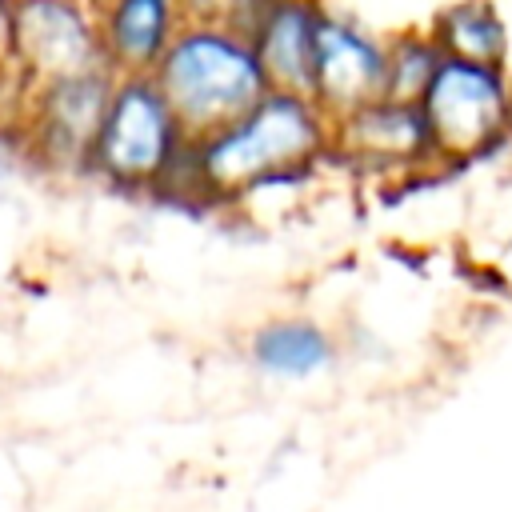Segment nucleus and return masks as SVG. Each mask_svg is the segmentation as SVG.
Listing matches in <instances>:
<instances>
[{
  "instance_id": "1",
  "label": "nucleus",
  "mask_w": 512,
  "mask_h": 512,
  "mask_svg": "<svg viewBox=\"0 0 512 512\" xmlns=\"http://www.w3.org/2000/svg\"><path fill=\"white\" fill-rule=\"evenodd\" d=\"M332 152V116L300 92L268 88L248 112L192 140V200L236 204L308 176Z\"/></svg>"
},
{
  "instance_id": "2",
  "label": "nucleus",
  "mask_w": 512,
  "mask_h": 512,
  "mask_svg": "<svg viewBox=\"0 0 512 512\" xmlns=\"http://www.w3.org/2000/svg\"><path fill=\"white\" fill-rule=\"evenodd\" d=\"M192 140L196 136L184 128L152 76H116L92 144L88 176L120 192L188 196Z\"/></svg>"
},
{
  "instance_id": "3",
  "label": "nucleus",
  "mask_w": 512,
  "mask_h": 512,
  "mask_svg": "<svg viewBox=\"0 0 512 512\" xmlns=\"http://www.w3.org/2000/svg\"><path fill=\"white\" fill-rule=\"evenodd\" d=\"M148 76L160 84V92L192 136L236 120L268 92L264 68L244 28L196 16L180 24V32Z\"/></svg>"
},
{
  "instance_id": "4",
  "label": "nucleus",
  "mask_w": 512,
  "mask_h": 512,
  "mask_svg": "<svg viewBox=\"0 0 512 512\" xmlns=\"http://www.w3.org/2000/svg\"><path fill=\"white\" fill-rule=\"evenodd\" d=\"M436 160H472L512 124V84L496 64L444 56L420 96Z\"/></svg>"
},
{
  "instance_id": "5",
  "label": "nucleus",
  "mask_w": 512,
  "mask_h": 512,
  "mask_svg": "<svg viewBox=\"0 0 512 512\" xmlns=\"http://www.w3.org/2000/svg\"><path fill=\"white\" fill-rule=\"evenodd\" d=\"M112 84H116V72L104 64L32 84L24 96L20 120H16L28 152L52 172L88 176L92 144H96L100 120L108 112Z\"/></svg>"
},
{
  "instance_id": "6",
  "label": "nucleus",
  "mask_w": 512,
  "mask_h": 512,
  "mask_svg": "<svg viewBox=\"0 0 512 512\" xmlns=\"http://www.w3.org/2000/svg\"><path fill=\"white\" fill-rule=\"evenodd\" d=\"M100 64H104V52H100L92 0H16L12 72L28 88L56 76L88 72Z\"/></svg>"
},
{
  "instance_id": "7",
  "label": "nucleus",
  "mask_w": 512,
  "mask_h": 512,
  "mask_svg": "<svg viewBox=\"0 0 512 512\" xmlns=\"http://www.w3.org/2000/svg\"><path fill=\"white\" fill-rule=\"evenodd\" d=\"M384 96V40L344 12H324L316 36L312 100L336 120Z\"/></svg>"
},
{
  "instance_id": "8",
  "label": "nucleus",
  "mask_w": 512,
  "mask_h": 512,
  "mask_svg": "<svg viewBox=\"0 0 512 512\" xmlns=\"http://www.w3.org/2000/svg\"><path fill=\"white\" fill-rule=\"evenodd\" d=\"M332 148L364 168H376V172H412V168L436 160L420 104L388 100V96H376V100L336 116Z\"/></svg>"
},
{
  "instance_id": "9",
  "label": "nucleus",
  "mask_w": 512,
  "mask_h": 512,
  "mask_svg": "<svg viewBox=\"0 0 512 512\" xmlns=\"http://www.w3.org/2000/svg\"><path fill=\"white\" fill-rule=\"evenodd\" d=\"M324 0H264L244 36L264 68L268 88L312 96V68H316V36L324 20Z\"/></svg>"
},
{
  "instance_id": "10",
  "label": "nucleus",
  "mask_w": 512,
  "mask_h": 512,
  "mask_svg": "<svg viewBox=\"0 0 512 512\" xmlns=\"http://www.w3.org/2000/svg\"><path fill=\"white\" fill-rule=\"evenodd\" d=\"M92 8L104 64L116 76H148L188 20L180 0H92Z\"/></svg>"
},
{
  "instance_id": "11",
  "label": "nucleus",
  "mask_w": 512,
  "mask_h": 512,
  "mask_svg": "<svg viewBox=\"0 0 512 512\" xmlns=\"http://www.w3.org/2000/svg\"><path fill=\"white\" fill-rule=\"evenodd\" d=\"M248 360L272 380H312L332 368L336 340L308 316H276L248 336Z\"/></svg>"
},
{
  "instance_id": "12",
  "label": "nucleus",
  "mask_w": 512,
  "mask_h": 512,
  "mask_svg": "<svg viewBox=\"0 0 512 512\" xmlns=\"http://www.w3.org/2000/svg\"><path fill=\"white\" fill-rule=\"evenodd\" d=\"M432 40L444 56L452 60H472V64H504L508 52V32L488 0H456L432 20Z\"/></svg>"
},
{
  "instance_id": "13",
  "label": "nucleus",
  "mask_w": 512,
  "mask_h": 512,
  "mask_svg": "<svg viewBox=\"0 0 512 512\" xmlns=\"http://www.w3.org/2000/svg\"><path fill=\"white\" fill-rule=\"evenodd\" d=\"M444 52L436 48L432 32H396L384 40V96L388 100H408L420 104L424 88L432 84Z\"/></svg>"
},
{
  "instance_id": "14",
  "label": "nucleus",
  "mask_w": 512,
  "mask_h": 512,
  "mask_svg": "<svg viewBox=\"0 0 512 512\" xmlns=\"http://www.w3.org/2000/svg\"><path fill=\"white\" fill-rule=\"evenodd\" d=\"M188 16L196 20H224V24H236L244 28L252 20V12L264 4V0H180Z\"/></svg>"
},
{
  "instance_id": "15",
  "label": "nucleus",
  "mask_w": 512,
  "mask_h": 512,
  "mask_svg": "<svg viewBox=\"0 0 512 512\" xmlns=\"http://www.w3.org/2000/svg\"><path fill=\"white\" fill-rule=\"evenodd\" d=\"M12 8L16 0H0V72L12 68Z\"/></svg>"
}]
</instances>
